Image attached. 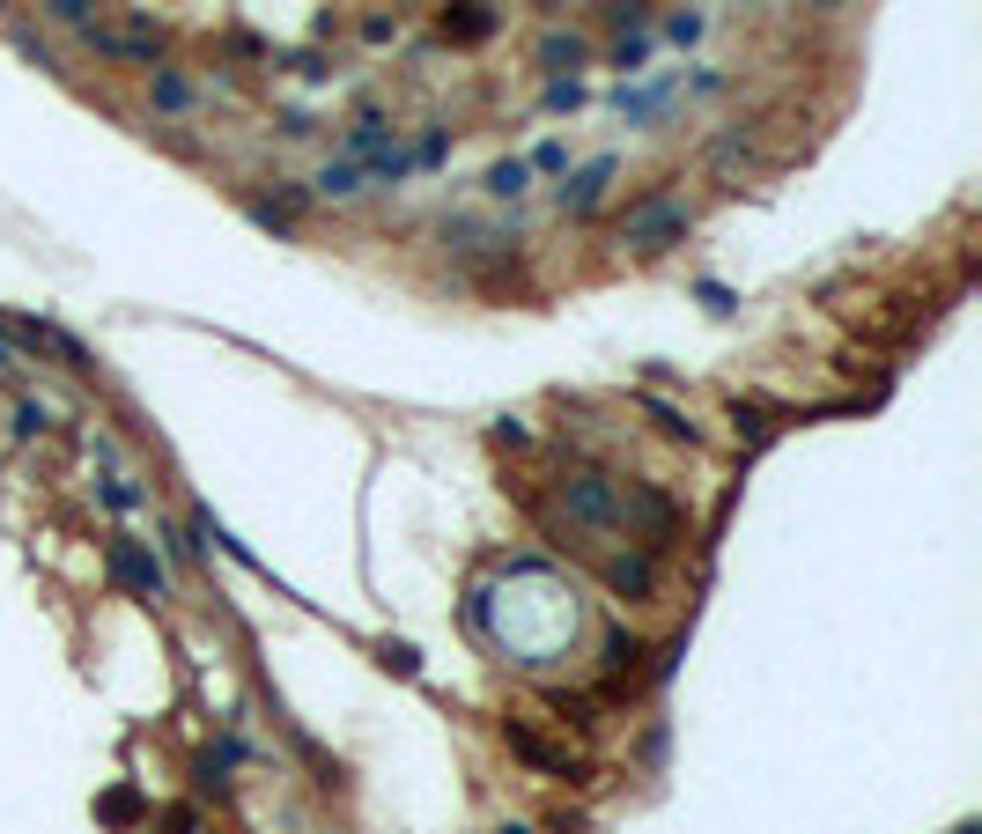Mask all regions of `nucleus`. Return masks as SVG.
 Instances as JSON below:
<instances>
[{
  "instance_id": "f257e3e1",
  "label": "nucleus",
  "mask_w": 982,
  "mask_h": 834,
  "mask_svg": "<svg viewBox=\"0 0 982 834\" xmlns=\"http://www.w3.org/2000/svg\"><path fill=\"white\" fill-rule=\"evenodd\" d=\"M688 199H672V193H650V199H636L628 215H621V245L628 251H672L680 237H688Z\"/></svg>"
},
{
  "instance_id": "f03ea898",
  "label": "nucleus",
  "mask_w": 982,
  "mask_h": 834,
  "mask_svg": "<svg viewBox=\"0 0 982 834\" xmlns=\"http://www.w3.org/2000/svg\"><path fill=\"white\" fill-rule=\"evenodd\" d=\"M562 510L569 524H584V532H628V517H621V488L606 480V473H569L562 480Z\"/></svg>"
},
{
  "instance_id": "7ed1b4c3",
  "label": "nucleus",
  "mask_w": 982,
  "mask_h": 834,
  "mask_svg": "<svg viewBox=\"0 0 982 834\" xmlns=\"http://www.w3.org/2000/svg\"><path fill=\"white\" fill-rule=\"evenodd\" d=\"M621 517H636L650 546L680 540V510H672V495H658V488H628V495H621Z\"/></svg>"
},
{
  "instance_id": "20e7f679",
  "label": "nucleus",
  "mask_w": 982,
  "mask_h": 834,
  "mask_svg": "<svg viewBox=\"0 0 982 834\" xmlns=\"http://www.w3.org/2000/svg\"><path fill=\"white\" fill-rule=\"evenodd\" d=\"M104 562H111V576H119L126 591H141V598H163V568L148 562L133 540H111V554H104Z\"/></svg>"
},
{
  "instance_id": "39448f33",
  "label": "nucleus",
  "mask_w": 982,
  "mask_h": 834,
  "mask_svg": "<svg viewBox=\"0 0 982 834\" xmlns=\"http://www.w3.org/2000/svg\"><path fill=\"white\" fill-rule=\"evenodd\" d=\"M606 591L614 598H650L658 591V562L650 554H606Z\"/></svg>"
},
{
  "instance_id": "423d86ee",
  "label": "nucleus",
  "mask_w": 982,
  "mask_h": 834,
  "mask_svg": "<svg viewBox=\"0 0 982 834\" xmlns=\"http://www.w3.org/2000/svg\"><path fill=\"white\" fill-rule=\"evenodd\" d=\"M443 37H458V45L495 37V8L488 0H451V8H443Z\"/></svg>"
},
{
  "instance_id": "0eeeda50",
  "label": "nucleus",
  "mask_w": 982,
  "mask_h": 834,
  "mask_svg": "<svg viewBox=\"0 0 982 834\" xmlns=\"http://www.w3.org/2000/svg\"><path fill=\"white\" fill-rule=\"evenodd\" d=\"M82 37L97 52H111V59H155V37L148 30H97V23H82Z\"/></svg>"
},
{
  "instance_id": "6e6552de",
  "label": "nucleus",
  "mask_w": 982,
  "mask_h": 834,
  "mask_svg": "<svg viewBox=\"0 0 982 834\" xmlns=\"http://www.w3.org/2000/svg\"><path fill=\"white\" fill-rule=\"evenodd\" d=\"M141 812L148 805H141V790H133V783H119V790H104V798H97V820H104V827H119V834L141 827Z\"/></svg>"
},
{
  "instance_id": "1a4fd4ad",
  "label": "nucleus",
  "mask_w": 982,
  "mask_h": 834,
  "mask_svg": "<svg viewBox=\"0 0 982 834\" xmlns=\"http://www.w3.org/2000/svg\"><path fill=\"white\" fill-rule=\"evenodd\" d=\"M606 185H614V163H591L576 185H562V207H569V215H584V207H598V193H606Z\"/></svg>"
},
{
  "instance_id": "9d476101",
  "label": "nucleus",
  "mask_w": 982,
  "mask_h": 834,
  "mask_svg": "<svg viewBox=\"0 0 982 834\" xmlns=\"http://www.w3.org/2000/svg\"><path fill=\"white\" fill-rule=\"evenodd\" d=\"M319 193H325V199H347V193H363V177H355V163H333V171L319 177Z\"/></svg>"
},
{
  "instance_id": "9b49d317",
  "label": "nucleus",
  "mask_w": 982,
  "mask_h": 834,
  "mask_svg": "<svg viewBox=\"0 0 982 834\" xmlns=\"http://www.w3.org/2000/svg\"><path fill=\"white\" fill-rule=\"evenodd\" d=\"M488 193H495V199H517V193H525V163H495V171H488Z\"/></svg>"
},
{
  "instance_id": "f8f14e48",
  "label": "nucleus",
  "mask_w": 982,
  "mask_h": 834,
  "mask_svg": "<svg viewBox=\"0 0 982 834\" xmlns=\"http://www.w3.org/2000/svg\"><path fill=\"white\" fill-rule=\"evenodd\" d=\"M155 104H171V111H185V104H193V89H185L177 74H155Z\"/></svg>"
},
{
  "instance_id": "ddd939ff",
  "label": "nucleus",
  "mask_w": 982,
  "mask_h": 834,
  "mask_svg": "<svg viewBox=\"0 0 982 834\" xmlns=\"http://www.w3.org/2000/svg\"><path fill=\"white\" fill-rule=\"evenodd\" d=\"M377 141H385V119H355V126H347V148H355V155L377 148Z\"/></svg>"
},
{
  "instance_id": "4468645a",
  "label": "nucleus",
  "mask_w": 982,
  "mask_h": 834,
  "mask_svg": "<svg viewBox=\"0 0 982 834\" xmlns=\"http://www.w3.org/2000/svg\"><path fill=\"white\" fill-rule=\"evenodd\" d=\"M385 664H392V672H421V658H414V642H385Z\"/></svg>"
},
{
  "instance_id": "2eb2a0df",
  "label": "nucleus",
  "mask_w": 982,
  "mask_h": 834,
  "mask_svg": "<svg viewBox=\"0 0 982 834\" xmlns=\"http://www.w3.org/2000/svg\"><path fill=\"white\" fill-rule=\"evenodd\" d=\"M562 59H584V45L576 37H547V67H562Z\"/></svg>"
},
{
  "instance_id": "dca6fc26",
  "label": "nucleus",
  "mask_w": 982,
  "mask_h": 834,
  "mask_svg": "<svg viewBox=\"0 0 982 834\" xmlns=\"http://www.w3.org/2000/svg\"><path fill=\"white\" fill-rule=\"evenodd\" d=\"M163 834H199V812H193V805H177L171 820H163Z\"/></svg>"
},
{
  "instance_id": "f3484780",
  "label": "nucleus",
  "mask_w": 982,
  "mask_h": 834,
  "mask_svg": "<svg viewBox=\"0 0 982 834\" xmlns=\"http://www.w3.org/2000/svg\"><path fill=\"white\" fill-rule=\"evenodd\" d=\"M52 15L60 23H89V0H52Z\"/></svg>"
}]
</instances>
